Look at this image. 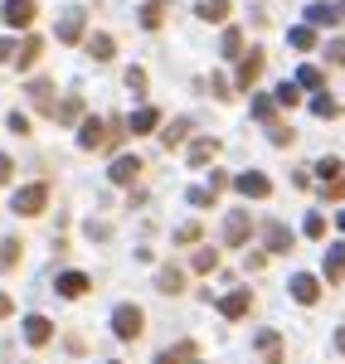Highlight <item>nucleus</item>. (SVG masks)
<instances>
[{"instance_id":"aec40b11","label":"nucleus","mask_w":345,"mask_h":364,"mask_svg":"<svg viewBox=\"0 0 345 364\" xmlns=\"http://www.w3.org/2000/svg\"><path fill=\"white\" fill-rule=\"evenodd\" d=\"M195 15L214 25V20H224V15H229V0H200V5H195Z\"/></svg>"},{"instance_id":"603ef678","label":"nucleus","mask_w":345,"mask_h":364,"mask_svg":"<svg viewBox=\"0 0 345 364\" xmlns=\"http://www.w3.org/2000/svg\"><path fill=\"white\" fill-rule=\"evenodd\" d=\"M185 364H200V360H185Z\"/></svg>"},{"instance_id":"6e6552de","label":"nucleus","mask_w":345,"mask_h":364,"mask_svg":"<svg viewBox=\"0 0 345 364\" xmlns=\"http://www.w3.org/2000/svg\"><path fill=\"white\" fill-rule=\"evenodd\" d=\"M0 15H5V25L29 29V25H34V0H5V5H0Z\"/></svg>"},{"instance_id":"79ce46f5","label":"nucleus","mask_w":345,"mask_h":364,"mask_svg":"<svg viewBox=\"0 0 345 364\" xmlns=\"http://www.w3.org/2000/svg\"><path fill=\"white\" fill-rule=\"evenodd\" d=\"M127 87H132V92H146V73H142V68L127 73Z\"/></svg>"},{"instance_id":"f8f14e48","label":"nucleus","mask_w":345,"mask_h":364,"mask_svg":"<svg viewBox=\"0 0 345 364\" xmlns=\"http://www.w3.org/2000/svg\"><path fill=\"white\" fill-rule=\"evenodd\" d=\"M171 15V0H146L142 5V29H161Z\"/></svg>"},{"instance_id":"c9c22d12","label":"nucleus","mask_w":345,"mask_h":364,"mask_svg":"<svg viewBox=\"0 0 345 364\" xmlns=\"http://www.w3.org/2000/svg\"><path fill=\"white\" fill-rule=\"evenodd\" d=\"M15 257H20V238H10V243L0 248V267L10 272V267H15Z\"/></svg>"},{"instance_id":"39448f33","label":"nucleus","mask_w":345,"mask_h":364,"mask_svg":"<svg viewBox=\"0 0 345 364\" xmlns=\"http://www.w3.org/2000/svg\"><path fill=\"white\" fill-rule=\"evenodd\" d=\"M248 233H253V219H248L243 209L224 214V243H229V248H243V243H248Z\"/></svg>"},{"instance_id":"a18cd8bd","label":"nucleus","mask_w":345,"mask_h":364,"mask_svg":"<svg viewBox=\"0 0 345 364\" xmlns=\"http://www.w3.org/2000/svg\"><path fill=\"white\" fill-rule=\"evenodd\" d=\"M10 175H15V161H10V156H0V185H5Z\"/></svg>"},{"instance_id":"ea45409f","label":"nucleus","mask_w":345,"mask_h":364,"mask_svg":"<svg viewBox=\"0 0 345 364\" xmlns=\"http://www.w3.org/2000/svg\"><path fill=\"white\" fill-rule=\"evenodd\" d=\"M209 92H214V97H229L233 87H229V78H219V73H214V78H209Z\"/></svg>"},{"instance_id":"58836bf2","label":"nucleus","mask_w":345,"mask_h":364,"mask_svg":"<svg viewBox=\"0 0 345 364\" xmlns=\"http://www.w3.org/2000/svg\"><path fill=\"white\" fill-rule=\"evenodd\" d=\"M307 238H326V219L321 214H307Z\"/></svg>"},{"instance_id":"bb28decb","label":"nucleus","mask_w":345,"mask_h":364,"mask_svg":"<svg viewBox=\"0 0 345 364\" xmlns=\"http://www.w3.org/2000/svg\"><path fill=\"white\" fill-rule=\"evenodd\" d=\"M39 49H44V44H39V39H34V34H29L25 44H20V49H15V63H20V68H29V63H34V58H39Z\"/></svg>"},{"instance_id":"ddd939ff","label":"nucleus","mask_w":345,"mask_h":364,"mask_svg":"<svg viewBox=\"0 0 345 364\" xmlns=\"http://www.w3.org/2000/svg\"><path fill=\"white\" fill-rule=\"evenodd\" d=\"M58 39H63V44H78V39H83V10H68V15L58 20Z\"/></svg>"},{"instance_id":"4be33fe9","label":"nucleus","mask_w":345,"mask_h":364,"mask_svg":"<svg viewBox=\"0 0 345 364\" xmlns=\"http://www.w3.org/2000/svg\"><path fill=\"white\" fill-rule=\"evenodd\" d=\"M214 156H219V141H195L190 146V166H209Z\"/></svg>"},{"instance_id":"8fccbe9b","label":"nucleus","mask_w":345,"mask_h":364,"mask_svg":"<svg viewBox=\"0 0 345 364\" xmlns=\"http://www.w3.org/2000/svg\"><path fill=\"white\" fill-rule=\"evenodd\" d=\"M341 20H345V0H341V5H336V25H341Z\"/></svg>"},{"instance_id":"0eeeda50","label":"nucleus","mask_w":345,"mask_h":364,"mask_svg":"<svg viewBox=\"0 0 345 364\" xmlns=\"http://www.w3.org/2000/svg\"><path fill=\"white\" fill-rule=\"evenodd\" d=\"M262 68H267V54L262 49H248V54L238 58V87H253Z\"/></svg>"},{"instance_id":"9b49d317","label":"nucleus","mask_w":345,"mask_h":364,"mask_svg":"<svg viewBox=\"0 0 345 364\" xmlns=\"http://www.w3.org/2000/svg\"><path fill=\"white\" fill-rule=\"evenodd\" d=\"M253 345H258V355L267 364H282V340H277V331H258V336H253Z\"/></svg>"},{"instance_id":"423d86ee","label":"nucleus","mask_w":345,"mask_h":364,"mask_svg":"<svg viewBox=\"0 0 345 364\" xmlns=\"http://www.w3.org/2000/svg\"><path fill=\"white\" fill-rule=\"evenodd\" d=\"M233 185H238V195H248V199H267V195H272V180H267L262 170H243V175H233Z\"/></svg>"},{"instance_id":"c03bdc74","label":"nucleus","mask_w":345,"mask_h":364,"mask_svg":"<svg viewBox=\"0 0 345 364\" xmlns=\"http://www.w3.org/2000/svg\"><path fill=\"white\" fill-rule=\"evenodd\" d=\"M209 199H214V190H209V185H200V190H190V204H209Z\"/></svg>"},{"instance_id":"9d476101","label":"nucleus","mask_w":345,"mask_h":364,"mask_svg":"<svg viewBox=\"0 0 345 364\" xmlns=\"http://www.w3.org/2000/svg\"><path fill=\"white\" fill-rule=\"evenodd\" d=\"M137 175H142V161H137V156H117L112 170H107V180H112V185H132Z\"/></svg>"},{"instance_id":"f3484780","label":"nucleus","mask_w":345,"mask_h":364,"mask_svg":"<svg viewBox=\"0 0 345 364\" xmlns=\"http://www.w3.org/2000/svg\"><path fill=\"white\" fill-rule=\"evenodd\" d=\"M248 306H253V296H248V291H229V296L219 301V311H224L229 321H238V316H248Z\"/></svg>"},{"instance_id":"3c124183","label":"nucleus","mask_w":345,"mask_h":364,"mask_svg":"<svg viewBox=\"0 0 345 364\" xmlns=\"http://www.w3.org/2000/svg\"><path fill=\"white\" fill-rule=\"evenodd\" d=\"M336 224H341V233H345V209H341V214H336Z\"/></svg>"},{"instance_id":"49530a36","label":"nucleus","mask_w":345,"mask_h":364,"mask_svg":"<svg viewBox=\"0 0 345 364\" xmlns=\"http://www.w3.org/2000/svg\"><path fill=\"white\" fill-rule=\"evenodd\" d=\"M5 58H15V44H10V39H0V63H5Z\"/></svg>"},{"instance_id":"f03ea898","label":"nucleus","mask_w":345,"mask_h":364,"mask_svg":"<svg viewBox=\"0 0 345 364\" xmlns=\"http://www.w3.org/2000/svg\"><path fill=\"white\" fill-rule=\"evenodd\" d=\"M317 175H321V195L326 199H345V166L336 161V156H326L317 166Z\"/></svg>"},{"instance_id":"473e14b6","label":"nucleus","mask_w":345,"mask_h":364,"mask_svg":"<svg viewBox=\"0 0 345 364\" xmlns=\"http://www.w3.org/2000/svg\"><path fill=\"white\" fill-rule=\"evenodd\" d=\"M272 102H277V107H297V102H302V87H297V83H282Z\"/></svg>"},{"instance_id":"412c9836","label":"nucleus","mask_w":345,"mask_h":364,"mask_svg":"<svg viewBox=\"0 0 345 364\" xmlns=\"http://www.w3.org/2000/svg\"><path fill=\"white\" fill-rule=\"evenodd\" d=\"M29 97H34L44 112L54 117V102H49V97H54V87H49V78H34V83H29Z\"/></svg>"},{"instance_id":"c756f323","label":"nucleus","mask_w":345,"mask_h":364,"mask_svg":"<svg viewBox=\"0 0 345 364\" xmlns=\"http://www.w3.org/2000/svg\"><path fill=\"white\" fill-rule=\"evenodd\" d=\"M58 122H78L83 117V97H63V107H54Z\"/></svg>"},{"instance_id":"2f4dec72","label":"nucleus","mask_w":345,"mask_h":364,"mask_svg":"<svg viewBox=\"0 0 345 364\" xmlns=\"http://www.w3.org/2000/svg\"><path fill=\"white\" fill-rule=\"evenodd\" d=\"M312 44H317V29H312V25H297V29H292V49H302V54H307Z\"/></svg>"},{"instance_id":"20e7f679","label":"nucleus","mask_w":345,"mask_h":364,"mask_svg":"<svg viewBox=\"0 0 345 364\" xmlns=\"http://www.w3.org/2000/svg\"><path fill=\"white\" fill-rule=\"evenodd\" d=\"M142 326H146V316L137 306H117L112 311V331H117V340H137L142 336Z\"/></svg>"},{"instance_id":"a878e982","label":"nucleus","mask_w":345,"mask_h":364,"mask_svg":"<svg viewBox=\"0 0 345 364\" xmlns=\"http://www.w3.org/2000/svg\"><path fill=\"white\" fill-rule=\"evenodd\" d=\"M312 112L317 117H341V102H336L331 92H317V97H312Z\"/></svg>"},{"instance_id":"a211bd4d","label":"nucleus","mask_w":345,"mask_h":364,"mask_svg":"<svg viewBox=\"0 0 345 364\" xmlns=\"http://www.w3.org/2000/svg\"><path fill=\"white\" fill-rule=\"evenodd\" d=\"M321 272H326L331 282H341V277H345V243H331L326 262H321Z\"/></svg>"},{"instance_id":"5701e85b","label":"nucleus","mask_w":345,"mask_h":364,"mask_svg":"<svg viewBox=\"0 0 345 364\" xmlns=\"http://www.w3.org/2000/svg\"><path fill=\"white\" fill-rule=\"evenodd\" d=\"M185 360H195V340H180L175 350H166L156 364H185Z\"/></svg>"},{"instance_id":"a19ab883","label":"nucleus","mask_w":345,"mask_h":364,"mask_svg":"<svg viewBox=\"0 0 345 364\" xmlns=\"http://www.w3.org/2000/svg\"><path fill=\"white\" fill-rule=\"evenodd\" d=\"M10 132H15V136H29V117H20V112H10Z\"/></svg>"},{"instance_id":"37998d69","label":"nucleus","mask_w":345,"mask_h":364,"mask_svg":"<svg viewBox=\"0 0 345 364\" xmlns=\"http://www.w3.org/2000/svg\"><path fill=\"white\" fill-rule=\"evenodd\" d=\"M195 238H200V224H185L180 233H175V243H195Z\"/></svg>"},{"instance_id":"b1692460","label":"nucleus","mask_w":345,"mask_h":364,"mask_svg":"<svg viewBox=\"0 0 345 364\" xmlns=\"http://www.w3.org/2000/svg\"><path fill=\"white\" fill-rule=\"evenodd\" d=\"M156 122H161V117H156V107H142V112H132V122H127V127L142 136V132H156Z\"/></svg>"},{"instance_id":"7ed1b4c3","label":"nucleus","mask_w":345,"mask_h":364,"mask_svg":"<svg viewBox=\"0 0 345 364\" xmlns=\"http://www.w3.org/2000/svg\"><path fill=\"white\" fill-rule=\"evenodd\" d=\"M78 146H83V151H107V146H112V132H107V122H97V117H83V127H78Z\"/></svg>"},{"instance_id":"09e8293b","label":"nucleus","mask_w":345,"mask_h":364,"mask_svg":"<svg viewBox=\"0 0 345 364\" xmlns=\"http://www.w3.org/2000/svg\"><path fill=\"white\" fill-rule=\"evenodd\" d=\"M336 350H341V355H345V326H341V331H336Z\"/></svg>"},{"instance_id":"f257e3e1","label":"nucleus","mask_w":345,"mask_h":364,"mask_svg":"<svg viewBox=\"0 0 345 364\" xmlns=\"http://www.w3.org/2000/svg\"><path fill=\"white\" fill-rule=\"evenodd\" d=\"M10 204H15V214L34 219V214H44V204H49V185H44V180H34V185H25V190L10 199Z\"/></svg>"},{"instance_id":"4c0bfd02","label":"nucleus","mask_w":345,"mask_h":364,"mask_svg":"<svg viewBox=\"0 0 345 364\" xmlns=\"http://www.w3.org/2000/svg\"><path fill=\"white\" fill-rule=\"evenodd\" d=\"M297 87H321V68H312V63H307V68L297 73Z\"/></svg>"},{"instance_id":"c85d7f7f","label":"nucleus","mask_w":345,"mask_h":364,"mask_svg":"<svg viewBox=\"0 0 345 364\" xmlns=\"http://www.w3.org/2000/svg\"><path fill=\"white\" fill-rule=\"evenodd\" d=\"M87 54H92V58H112L117 44L107 39V34H92V39H87Z\"/></svg>"},{"instance_id":"2eb2a0df","label":"nucleus","mask_w":345,"mask_h":364,"mask_svg":"<svg viewBox=\"0 0 345 364\" xmlns=\"http://www.w3.org/2000/svg\"><path fill=\"white\" fill-rule=\"evenodd\" d=\"M54 287H58V296H83V291L92 287V282H87L83 272H58V282H54Z\"/></svg>"},{"instance_id":"cd10ccee","label":"nucleus","mask_w":345,"mask_h":364,"mask_svg":"<svg viewBox=\"0 0 345 364\" xmlns=\"http://www.w3.org/2000/svg\"><path fill=\"white\" fill-rule=\"evenodd\" d=\"M185 132H190V122H171V127L161 132V146H166V151H175V146L185 141Z\"/></svg>"},{"instance_id":"e433bc0d","label":"nucleus","mask_w":345,"mask_h":364,"mask_svg":"<svg viewBox=\"0 0 345 364\" xmlns=\"http://www.w3.org/2000/svg\"><path fill=\"white\" fill-rule=\"evenodd\" d=\"M267 136H272V146H287V141H297L287 127H282V122H267Z\"/></svg>"},{"instance_id":"dca6fc26","label":"nucleus","mask_w":345,"mask_h":364,"mask_svg":"<svg viewBox=\"0 0 345 364\" xmlns=\"http://www.w3.org/2000/svg\"><path fill=\"white\" fill-rule=\"evenodd\" d=\"M25 340L29 345H49V340H54V326H49L44 316H29L25 321Z\"/></svg>"},{"instance_id":"72a5a7b5","label":"nucleus","mask_w":345,"mask_h":364,"mask_svg":"<svg viewBox=\"0 0 345 364\" xmlns=\"http://www.w3.org/2000/svg\"><path fill=\"white\" fill-rule=\"evenodd\" d=\"M307 20H312V25H336V5H312Z\"/></svg>"},{"instance_id":"7c9ffc66","label":"nucleus","mask_w":345,"mask_h":364,"mask_svg":"<svg viewBox=\"0 0 345 364\" xmlns=\"http://www.w3.org/2000/svg\"><path fill=\"white\" fill-rule=\"evenodd\" d=\"M190 267H195V272H214V267H219V252H214V248H200L195 257H190Z\"/></svg>"},{"instance_id":"4468645a","label":"nucleus","mask_w":345,"mask_h":364,"mask_svg":"<svg viewBox=\"0 0 345 364\" xmlns=\"http://www.w3.org/2000/svg\"><path fill=\"white\" fill-rule=\"evenodd\" d=\"M262 243H267V252H287V248H292V228L262 224Z\"/></svg>"},{"instance_id":"1a4fd4ad","label":"nucleus","mask_w":345,"mask_h":364,"mask_svg":"<svg viewBox=\"0 0 345 364\" xmlns=\"http://www.w3.org/2000/svg\"><path fill=\"white\" fill-rule=\"evenodd\" d=\"M292 296H297L302 306H317L321 301V282L312 277V272H297V277H292Z\"/></svg>"},{"instance_id":"6ab92c4d","label":"nucleus","mask_w":345,"mask_h":364,"mask_svg":"<svg viewBox=\"0 0 345 364\" xmlns=\"http://www.w3.org/2000/svg\"><path fill=\"white\" fill-rule=\"evenodd\" d=\"M156 287H161L166 296H180V291H185V272H180V267H161V277H156Z\"/></svg>"},{"instance_id":"de8ad7c7","label":"nucleus","mask_w":345,"mask_h":364,"mask_svg":"<svg viewBox=\"0 0 345 364\" xmlns=\"http://www.w3.org/2000/svg\"><path fill=\"white\" fill-rule=\"evenodd\" d=\"M10 311H15V301H10V296H5V291H0V321H5V316H10Z\"/></svg>"},{"instance_id":"393cba45","label":"nucleus","mask_w":345,"mask_h":364,"mask_svg":"<svg viewBox=\"0 0 345 364\" xmlns=\"http://www.w3.org/2000/svg\"><path fill=\"white\" fill-rule=\"evenodd\" d=\"M219 54H224V58H238V54H243V34H238V29H224V39H219Z\"/></svg>"},{"instance_id":"f704fd0d","label":"nucleus","mask_w":345,"mask_h":364,"mask_svg":"<svg viewBox=\"0 0 345 364\" xmlns=\"http://www.w3.org/2000/svg\"><path fill=\"white\" fill-rule=\"evenodd\" d=\"M272 112H277L272 97H253V117H258V122H272Z\"/></svg>"}]
</instances>
